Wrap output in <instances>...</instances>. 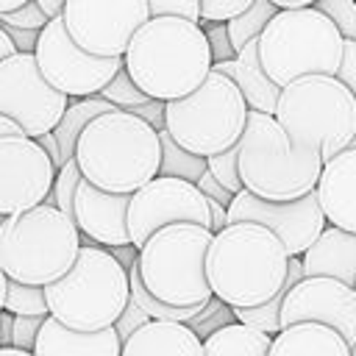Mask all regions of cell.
Segmentation results:
<instances>
[{
  "label": "cell",
  "mask_w": 356,
  "mask_h": 356,
  "mask_svg": "<svg viewBox=\"0 0 356 356\" xmlns=\"http://www.w3.org/2000/svg\"><path fill=\"white\" fill-rule=\"evenodd\" d=\"M289 253L275 231L253 220L225 222L211 234L206 250V278L211 295L228 306H256L270 300L286 278Z\"/></svg>",
  "instance_id": "obj_1"
},
{
  "label": "cell",
  "mask_w": 356,
  "mask_h": 356,
  "mask_svg": "<svg viewBox=\"0 0 356 356\" xmlns=\"http://www.w3.org/2000/svg\"><path fill=\"white\" fill-rule=\"evenodd\" d=\"M122 64L150 97L172 100L189 95L211 70V50L200 22L159 14L131 36Z\"/></svg>",
  "instance_id": "obj_2"
},
{
  "label": "cell",
  "mask_w": 356,
  "mask_h": 356,
  "mask_svg": "<svg viewBox=\"0 0 356 356\" xmlns=\"http://www.w3.org/2000/svg\"><path fill=\"white\" fill-rule=\"evenodd\" d=\"M159 131L128 108L92 117L78 142L75 161L86 181L108 192H134L159 172Z\"/></svg>",
  "instance_id": "obj_3"
},
{
  "label": "cell",
  "mask_w": 356,
  "mask_h": 356,
  "mask_svg": "<svg viewBox=\"0 0 356 356\" xmlns=\"http://www.w3.org/2000/svg\"><path fill=\"white\" fill-rule=\"evenodd\" d=\"M239 147L242 186L267 200H292L317 186L323 153L314 147H295L275 114L248 111Z\"/></svg>",
  "instance_id": "obj_4"
},
{
  "label": "cell",
  "mask_w": 356,
  "mask_h": 356,
  "mask_svg": "<svg viewBox=\"0 0 356 356\" xmlns=\"http://www.w3.org/2000/svg\"><path fill=\"white\" fill-rule=\"evenodd\" d=\"M47 312L83 331L108 328L131 300L128 270L97 242H81L75 261L64 275L44 284Z\"/></svg>",
  "instance_id": "obj_5"
},
{
  "label": "cell",
  "mask_w": 356,
  "mask_h": 356,
  "mask_svg": "<svg viewBox=\"0 0 356 356\" xmlns=\"http://www.w3.org/2000/svg\"><path fill=\"white\" fill-rule=\"evenodd\" d=\"M78 248L75 220L47 200L0 220V267L8 278L50 284L70 270Z\"/></svg>",
  "instance_id": "obj_6"
},
{
  "label": "cell",
  "mask_w": 356,
  "mask_h": 356,
  "mask_svg": "<svg viewBox=\"0 0 356 356\" xmlns=\"http://www.w3.org/2000/svg\"><path fill=\"white\" fill-rule=\"evenodd\" d=\"M273 114L295 147H314L323 161L348 147L356 134V97L337 75L325 72L284 83Z\"/></svg>",
  "instance_id": "obj_7"
},
{
  "label": "cell",
  "mask_w": 356,
  "mask_h": 356,
  "mask_svg": "<svg viewBox=\"0 0 356 356\" xmlns=\"http://www.w3.org/2000/svg\"><path fill=\"white\" fill-rule=\"evenodd\" d=\"M211 228L189 220L167 222L156 228L136 253V270L142 284L164 303L197 306L211 298L206 278V250Z\"/></svg>",
  "instance_id": "obj_8"
},
{
  "label": "cell",
  "mask_w": 356,
  "mask_h": 356,
  "mask_svg": "<svg viewBox=\"0 0 356 356\" xmlns=\"http://www.w3.org/2000/svg\"><path fill=\"white\" fill-rule=\"evenodd\" d=\"M345 36L314 6L278 8L259 33V58L267 75L284 86L300 75H337Z\"/></svg>",
  "instance_id": "obj_9"
},
{
  "label": "cell",
  "mask_w": 356,
  "mask_h": 356,
  "mask_svg": "<svg viewBox=\"0 0 356 356\" xmlns=\"http://www.w3.org/2000/svg\"><path fill=\"white\" fill-rule=\"evenodd\" d=\"M248 103L236 81L209 70V75L189 95L167 100L164 128L192 153L211 156L239 142L248 120Z\"/></svg>",
  "instance_id": "obj_10"
},
{
  "label": "cell",
  "mask_w": 356,
  "mask_h": 356,
  "mask_svg": "<svg viewBox=\"0 0 356 356\" xmlns=\"http://www.w3.org/2000/svg\"><path fill=\"white\" fill-rule=\"evenodd\" d=\"M33 56H36L42 75L67 97L97 95L114 78V72L122 67V56L86 53L67 33L61 14H56L44 22V28L39 31Z\"/></svg>",
  "instance_id": "obj_11"
},
{
  "label": "cell",
  "mask_w": 356,
  "mask_h": 356,
  "mask_svg": "<svg viewBox=\"0 0 356 356\" xmlns=\"http://www.w3.org/2000/svg\"><path fill=\"white\" fill-rule=\"evenodd\" d=\"M70 97L42 75L33 53L14 50L0 58V114L14 120L22 134L39 136L53 131Z\"/></svg>",
  "instance_id": "obj_12"
},
{
  "label": "cell",
  "mask_w": 356,
  "mask_h": 356,
  "mask_svg": "<svg viewBox=\"0 0 356 356\" xmlns=\"http://www.w3.org/2000/svg\"><path fill=\"white\" fill-rule=\"evenodd\" d=\"M67 33L95 56H122L131 36L150 19L147 0H64Z\"/></svg>",
  "instance_id": "obj_13"
},
{
  "label": "cell",
  "mask_w": 356,
  "mask_h": 356,
  "mask_svg": "<svg viewBox=\"0 0 356 356\" xmlns=\"http://www.w3.org/2000/svg\"><path fill=\"white\" fill-rule=\"evenodd\" d=\"M200 222L211 225L209 197L197 189L195 181L175 178V175H153L139 189L131 192L128 200V234L131 242L139 248L156 228L167 222Z\"/></svg>",
  "instance_id": "obj_14"
},
{
  "label": "cell",
  "mask_w": 356,
  "mask_h": 356,
  "mask_svg": "<svg viewBox=\"0 0 356 356\" xmlns=\"http://www.w3.org/2000/svg\"><path fill=\"white\" fill-rule=\"evenodd\" d=\"M236 220H253L275 231L289 256H300L328 222L314 189L292 200H267L248 192L245 186L228 203V222Z\"/></svg>",
  "instance_id": "obj_15"
},
{
  "label": "cell",
  "mask_w": 356,
  "mask_h": 356,
  "mask_svg": "<svg viewBox=\"0 0 356 356\" xmlns=\"http://www.w3.org/2000/svg\"><path fill=\"white\" fill-rule=\"evenodd\" d=\"M56 167L36 136H0V214H14L42 203L53 186Z\"/></svg>",
  "instance_id": "obj_16"
},
{
  "label": "cell",
  "mask_w": 356,
  "mask_h": 356,
  "mask_svg": "<svg viewBox=\"0 0 356 356\" xmlns=\"http://www.w3.org/2000/svg\"><path fill=\"white\" fill-rule=\"evenodd\" d=\"M317 320L337 328L348 345L356 342V286L331 275H303L281 300V325Z\"/></svg>",
  "instance_id": "obj_17"
},
{
  "label": "cell",
  "mask_w": 356,
  "mask_h": 356,
  "mask_svg": "<svg viewBox=\"0 0 356 356\" xmlns=\"http://www.w3.org/2000/svg\"><path fill=\"white\" fill-rule=\"evenodd\" d=\"M128 200L131 192H108L95 186L92 181L81 178L75 189V211L72 220L89 242H97L103 248L128 245Z\"/></svg>",
  "instance_id": "obj_18"
},
{
  "label": "cell",
  "mask_w": 356,
  "mask_h": 356,
  "mask_svg": "<svg viewBox=\"0 0 356 356\" xmlns=\"http://www.w3.org/2000/svg\"><path fill=\"white\" fill-rule=\"evenodd\" d=\"M317 200L331 225L356 231V147L348 145L323 161L317 178Z\"/></svg>",
  "instance_id": "obj_19"
},
{
  "label": "cell",
  "mask_w": 356,
  "mask_h": 356,
  "mask_svg": "<svg viewBox=\"0 0 356 356\" xmlns=\"http://www.w3.org/2000/svg\"><path fill=\"white\" fill-rule=\"evenodd\" d=\"M33 353L36 356H122V339L114 331V325L83 331L61 323L47 312L36 334Z\"/></svg>",
  "instance_id": "obj_20"
},
{
  "label": "cell",
  "mask_w": 356,
  "mask_h": 356,
  "mask_svg": "<svg viewBox=\"0 0 356 356\" xmlns=\"http://www.w3.org/2000/svg\"><path fill=\"white\" fill-rule=\"evenodd\" d=\"M303 275H331L345 284H356V231L325 222L317 239L300 253Z\"/></svg>",
  "instance_id": "obj_21"
},
{
  "label": "cell",
  "mask_w": 356,
  "mask_h": 356,
  "mask_svg": "<svg viewBox=\"0 0 356 356\" xmlns=\"http://www.w3.org/2000/svg\"><path fill=\"white\" fill-rule=\"evenodd\" d=\"M142 353H186V356H203V339L184 320L150 317V320H145L122 342V356H142Z\"/></svg>",
  "instance_id": "obj_22"
},
{
  "label": "cell",
  "mask_w": 356,
  "mask_h": 356,
  "mask_svg": "<svg viewBox=\"0 0 356 356\" xmlns=\"http://www.w3.org/2000/svg\"><path fill=\"white\" fill-rule=\"evenodd\" d=\"M289 353H312V356H350L348 339L317 320H298L289 325H281L278 334H273L270 356H289Z\"/></svg>",
  "instance_id": "obj_23"
},
{
  "label": "cell",
  "mask_w": 356,
  "mask_h": 356,
  "mask_svg": "<svg viewBox=\"0 0 356 356\" xmlns=\"http://www.w3.org/2000/svg\"><path fill=\"white\" fill-rule=\"evenodd\" d=\"M231 78L236 81L239 92L245 95L248 108L267 111V114L275 111L281 86H278V83L267 75V70L261 67V58H259V36L250 39V42H245V44L236 50L234 75H231Z\"/></svg>",
  "instance_id": "obj_24"
},
{
  "label": "cell",
  "mask_w": 356,
  "mask_h": 356,
  "mask_svg": "<svg viewBox=\"0 0 356 356\" xmlns=\"http://www.w3.org/2000/svg\"><path fill=\"white\" fill-rule=\"evenodd\" d=\"M270 345L273 334L231 320L203 337V356H270Z\"/></svg>",
  "instance_id": "obj_25"
},
{
  "label": "cell",
  "mask_w": 356,
  "mask_h": 356,
  "mask_svg": "<svg viewBox=\"0 0 356 356\" xmlns=\"http://www.w3.org/2000/svg\"><path fill=\"white\" fill-rule=\"evenodd\" d=\"M111 108H117V106H114L111 100L100 97V95L72 97V103H67V108H64L61 120H58V122H56V128H53V134H56V142H58V147H61V159H64V161L75 156V142H78V136H81L83 125H86L92 117H97V114H103V111H111Z\"/></svg>",
  "instance_id": "obj_26"
},
{
  "label": "cell",
  "mask_w": 356,
  "mask_h": 356,
  "mask_svg": "<svg viewBox=\"0 0 356 356\" xmlns=\"http://www.w3.org/2000/svg\"><path fill=\"white\" fill-rule=\"evenodd\" d=\"M159 142H161V159H159V172L156 175H175V178H186V181H197L200 172L206 170V156L186 150L184 145H178L167 128L159 131Z\"/></svg>",
  "instance_id": "obj_27"
},
{
  "label": "cell",
  "mask_w": 356,
  "mask_h": 356,
  "mask_svg": "<svg viewBox=\"0 0 356 356\" xmlns=\"http://www.w3.org/2000/svg\"><path fill=\"white\" fill-rule=\"evenodd\" d=\"M275 11H278V6L273 0H253L242 14L231 17L225 25H228V36H231L234 50H239L245 42L256 39L264 31V25L273 19Z\"/></svg>",
  "instance_id": "obj_28"
},
{
  "label": "cell",
  "mask_w": 356,
  "mask_h": 356,
  "mask_svg": "<svg viewBox=\"0 0 356 356\" xmlns=\"http://www.w3.org/2000/svg\"><path fill=\"white\" fill-rule=\"evenodd\" d=\"M3 309L11 314H47L44 284H28V281L8 278Z\"/></svg>",
  "instance_id": "obj_29"
},
{
  "label": "cell",
  "mask_w": 356,
  "mask_h": 356,
  "mask_svg": "<svg viewBox=\"0 0 356 356\" xmlns=\"http://www.w3.org/2000/svg\"><path fill=\"white\" fill-rule=\"evenodd\" d=\"M81 178H83V172H81V167H78L75 156H72V159H67V161L56 170L53 186H50V192H47V197H44V200H47V203H53V206H58L67 217H72V211H75V189H78Z\"/></svg>",
  "instance_id": "obj_30"
},
{
  "label": "cell",
  "mask_w": 356,
  "mask_h": 356,
  "mask_svg": "<svg viewBox=\"0 0 356 356\" xmlns=\"http://www.w3.org/2000/svg\"><path fill=\"white\" fill-rule=\"evenodd\" d=\"M284 286L264 303H256V306H231L234 309V317L264 331V334H278L281 331V300H284Z\"/></svg>",
  "instance_id": "obj_31"
},
{
  "label": "cell",
  "mask_w": 356,
  "mask_h": 356,
  "mask_svg": "<svg viewBox=\"0 0 356 356\" xmlns=\"http://www.w3.org/2000/svg\"><path fill=\"white\" fill-rule=\"evenodd\" d=\"M97 95L106 97V100H111L117 108H134V106L150 100V95H147L145 89H139V83L131 78V72L125 70V64L114 72V78H111Z\"/></svg>",
  "instance_id": "obj_32"
},
{
  "label": "cell",
  "mask_w": 356,
  "mask_h": 356,
  "mask_svg": "<svg viewBox=\"0 0 356 356\" xmlns=\"http://www.w3.org/2000/svg\"><path fill=\"white\" fill-rule=\"evenodd\" d=\"M239 147L236 145H231V147H225V150H220V153H211V156H206V167H209V172L222 184V186H228L231 192H239L242 189V178H239Z\"/></svg>",
  "instance_id": "obj_33"
},
{
  "label": "cell",
  "mask_w": 356,
  "mask_h": 356,
  "mask_svg": "<svg viewBox=\"0 0 356 356\" xmlns=\"http://www.w3.org/2000/svg\"><path fill=\"white\" fill-rule=\"evenodd\" d=\"M317 11H323L345 39H356V0H314Z\"/></svg>",
  "instance_id": "obj_34"
},
{
  "label": "cell",
  "mask_w": 356,
  "mask_h": 356,
  "mask_svg": "<svg viewBox=\"0 0 356 356\" xmlns=\"http://www.w3.org/2000/svg\"><path fill=\"white\" fill-rule=\"evenodd\" d=\"M200 28L209 39V50H211V64L214 61H225V58H234L236 50L231 44V36H228V25L225 22H211V19H200Z\"/></svg>",
  "instance_id": "obj_35"
},
{
  "label": "cell",
  "mask_w": 356,
  "mask_h": 356,
  "mask_svg": "<svg viewBox=\"0 0 356 356\" xmlns=\"http://www.w3.org/2000/svg\"><path fill=\"white\" fill-rule=\"evenodd\" d=\"M47 19L50 17L44 14V8L36 0H28V3L11 8V11H0V22L3 25H17V28H36L39 31V28H44Z\"/></svg>",
  "instance_id": "obj_36"
},
{
  "label": "cell",
  "mask_w": 356,
  "mask_h": 356,
  "mask_svg": "<svg viewBox=\"0 0 356 356\" xmlns=\"http://www.w3.org/2000/svg\"><path fill=\"white\" fill-rule=\"evenodd\" d=\"M42 320H44V314H14V320H11V342L17 348H22L25 353H33Z\"/></svg>",
  "instance_id": "obj_37"
},
{
  "label": "cell",
  "mask_w": 356,
  "mask_h": 356,
  "mask_svg": "<svg viewBox=\"0 0 356 356\" xmlns=\"http://www.w3.org/2000/svg\"><path fill=\"white\" fill-rule=\"evenodd\" d=\"M253 0H200V19L228 22L231 17L242 14Z\"/></svg>",
  "instance_id": "obj_38"
},
{
  "label": "cell",
  "mask_w": 356,
  "mask_h": 356,
  "mask_svg": "<svg viewBox=\"0 0 356 356\" xmlns=\"http://www.w3.org/2000/svg\"><path fill=\"white\" fill-rule=\"evenodd\" d=\"M147 8H150V17L178 14V17L200 22V0H147Z\"/></svg>",
  "instance_id": "obj_39"
},
{
  "label": "cell",
  "mask_w": 356,
  "mask_h": 356,
  "mask_svg": "<svg viewBox=\"0 0 356 356\" xmlns=\"http://www.w3.org/2000/svg\"><path fill=\"white\" fill-rule=\"evenodd\" d=\"M145 320H150V317H147V312H145V309H142V306H139V303L131 298V300L125 303L122 314L117 317L114 331H117V334H120V339L125 342V339H128V337H131V334H134V331H136V328H139Z\"/></svg>",
  "instance_id": "obj_40"
},
{
  "label": "cell",
  "mask_w": 356,
  "mask_h": 356,
  "mask_svg": "<svg viewBox=\"0 0 356 356\" xmlns=\"http://www.w3.org/2000/svg\"><path fill=\"white\" fill-rule=\"evenodd\" d=\"M337 78L356 97V39H345V44H342V58H339V67H337Z\"/></svg>",
  "instance_id": "obj_41"
},
{
  "label": "cell",
  "mask_w": 356,
  "mask_h": 356,
  "mask_svg": "<svg viewBox=\"0 0 356 356\" xmlns=\"http://www.w3.org/2000/svg\"><path fill=\"white\" fill-rule=\"evenodd\" d=\"M195 184H197V189H200L206 197H214V200H220L222 206H228V203L234 200V195H236V192H231L228 186H222V184L209 172V167L200 172V178H197Z\"/></svg>",
  "instance_id": "obj_42"
},
{
  "label": "cell",
  "mask_w": 356,
  "mask_h": 356,
  "mask_svg": "<svg viewBox=\"0 0 356 356\" xmlns=\"http://www.w3.org/2000/svg\"><path fill=\"white\" fill-rule=\"evenodd\" d=\"M164 108H167V100L150 97V100H145V103H139V106H134V108H128V111L139 114V117L147 120L156 131H161V128H164Z\"/></svg>",
  "instance_id": "obj_43"
},
{
  "label": "cell",
  "mask_w": 356,
  "mask_h": 356,
  "mask_svg": "<svg viewBox=\"0 0 356 356\" xmlns=\"http://www.w3.org/2000/svg\"><path fill=\"white\" fill-rule=\"evenodd\" d=\"M3 25V22H0ZM6 28V33L11 36V42L17 44V50H28V53H33V47H36V39H39V31L36 28H17V25H3Z\"/></svg>",
  "instance_id": "obj_44"
},
{
  "label": "cell",
  "mask_w": 356,
  "mask_h": 356,
  "mask_svg": "<svg viewBox=\"0 0 356 356\" xmlns=\"http://www.w3.org/2000/svg\"><path fill=\"white\" fill-rule=\"evenodd\" d=\"M36 142L44 147V153L50 156L53 167L58 170V167L64 164V159H61V147H58V142H56V134H53V131H44V134H39V136H36Z\"/></svg>",
  "instance_id": "obj_45"
},
{
  "label": "cell",
  "mask_w": 356,
  "mask_h": 356,
  "mask_svg": "<svg viewBox=\"0 0 356 356\" xmlns=\"http://www.w3.org/2000/svg\"><path fill=\"white\" fill-rule=\"evenodd\" d=\"M111 250V256L128 270L131 264H136V253H139V248L134 245V242H128V245H114V248H108Z\"/></svg>",
  "instance_id": "obj_46"
},
{
  "label": "cell",
  "mask_w": 356,
  "mask_h": 356,
  "mask_svg": "<svg viewBox=\"0 0 356 356\" xmlns=\"http://www.w3.org/2000/svg\"><path fill=\"white\" fill-rule=\"evenodd\" d=\"M209 211H211V231H220L225 222H228V206H222L220 200H214V197H209Z\"/></svg>",
  "instance_id": "obj_47"
},
{
  "label": "cell",
  "mask_w": 356,
  "mask_h": 356,
  "mask_svg": "<svg viewBox=\"0 0 356 356\" xmlns=\"http://www.w3.org/2000/svg\"><path fill=\"white\" fill-rule=\"evenodd\" d=\"M17 50V44L11 42V36L6 33V28L0 25V58H6V56H11Z\"/></svg>",
  "instance_id": "obj_48"
},
{
  "label": "cell",
  "mask_w": 356,
  "mask_h": 356,
  "mask_svg": "<svg viewBox=\"0 0 356 356\" xmlns=\"http://www.w3.org/2000/svg\"><path fill=\"white\" fill-rule=\"evenodd\" d=\"M36 3L44 8V14H47V17L61 14V6H64V0H36Z\"/></svg>",
  "instance_id": "obj_49"
},
{
  "label": "cell",
  "mask_w": 356,
  "mask_h": 356,
  "mask_svg": "<svg viewBox=\"0 0 356 356\" xmlns=\"http://www.w3.org/2000/svg\"><path fill=\"white\" fill-rule=\"evenodd\" d=\"M22 128L14 122V120H8V117H3L0 114V136H6V134H19Z\"/></svg>",
  "instance_id": "obj_50"
},
{
  "label": "cell",
  "mask_w": 356,
  "mask_h": 356,
  "mask_svg": "<svg viewBox=\"0 0 356 356\" xmlns=\"http://www.w3.org/2000/svg\"><path fill=\"white\" fill-rule=\"evenodd\" d=\"M278 8H298V6H312L314 0H273Z\"/></svg>",
  "instance_id": "obj_51"
},
{
  "label": "cell",
  "mask_w": 356,
  "mask_h": 356,
  "mask_svg": "<svg viewBox=\"0 0 356 356\" xmlns=\"http://www.w3.org/2000/svg\"><path fill=\"white\" fill-rule=\"evenodd\" d=\"M6 284H8V275H6V270L0 267V312H3V300H6Z\"/></svg>",
  "instance_id": "obj_52"
},
{
  "label": "cell",
  "mask_w": 356,
  "mask_h": 356,
  "mask_svg": "<svg viewBox=\"0 0 356 356\" xmlns=\"http://www.w3.org/2000/svg\"><path fill=\"white\" fill-rule=\"evenodd\" d=\"M22 3H28V0H0V11H11V8L22 6Z\"/></svg>",
  "instance_id": "obj_53"
},
{
  "label": "cell",
  "mask_w": 356,
  "mask_h": 356,
  "mask_svg": "<svg viewBox=\"0 0 356 356\" xmlns=\"http://www.w3.org/2000/svg\"><path fill=\"white\" fill-rule=\"evenodd\" d=\"M6 342H11V339H8V334L3 331V320H0V345H6Z\"/></svg>",
  "instance_id": "obj_54"
},
{
  "label": "cell",
  "mask_w": 356,
  "mask_h": 356,
  "mask_svg": "<svg viewBox=\"0 0 356 356\" xmlns=\"http://www.w3.org/2000/svg\"><path fill=\"white\" fill-rule=\"evenodd\" d=\"M350 356H356V342H353V345H350Z\"/></svg>",
  "instance_id": "obj_55"
},
{
  "label": "cell",
  "mask_w": 356,
  "mask_h": 356,
  "mask_svg": "<svg viewBox=\"0 0 356 356\" xmlns=\"http://www.w3.org/2000/svg\"><path fill=\"white\" fill-rule=\"evenodd\" d=\"M350 145H353V147H356V134H353V139H350Z\"/></svg>",
  "instance_id": "obj_56"
},
{
  "label": "cell",
  "mask_w": 356,
  "mask_h": 356,
  "mask_svg": "<svg viewBox=\"0 0 356 356\" xmlns=\"http://www.w3.org/2000/svg\"><path fill=\"white\" fill-rule=\"evenodd\" d=\"M3 217H6V214H0V220H3Z\"/></svg>",
  "instance_id": "obj_57"
},
{
  "label": "cell",
  "mask_w": 356,
  "mask_h": 356,
  "mask_svg": "<svg viewBox=\"0 0 356 356\" xmlns=\"http://www.w3.org/2000/svg\"><path fill=\"white\" fill-rule=\"evenodd\" d=\"M353 286H356V284H353Z\"/></svg>",
  "instance_id": "obj_58"
}]
</instances>
